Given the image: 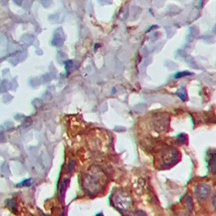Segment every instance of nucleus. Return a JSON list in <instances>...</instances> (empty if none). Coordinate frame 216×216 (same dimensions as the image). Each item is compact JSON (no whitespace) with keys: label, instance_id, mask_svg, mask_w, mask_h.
Wrapping results in <instances>:
<instances>
[{"label":"nucleus","instance_id":"obj_1","mask_svg":"<svg viewBox=\"0 0 216 216\" xmlns=\"http://www.w3.org/2000/svg\"><path fill=\"white\" fill-rule=\"evenodd\" d=\"M113 203L121 211H129L133 205V200L128 193L124 191H119L113 196Z\"/></svg>","mask_w":216,"mask_h":216},{"label":"nucleus","instance_id":"obj_2","mask_svg":"<svg viewBox=\"0 0 216 216\" xmlns=\"http://www.w3.org/2000/svg\"><path fill=\"white\" fill-rule=\"evenodd\" d=\"M179 158L180 154L178 150L175 148H168L167 149L163 151V154L162 155L163 163L168 166L175 164Z\"/></svg>","mask_w":216,"mask_h":216},{"label":"nucleus","instance_id":"obj_3","mask_svg":"<svg viewBox=\"0 0 216 216\" xmlns=\"http://www.w3.org/2000/svg\"><path fill=\"white\" fill-rule=\"evenodd\" d=\"M211 193V187L209 184H202L196 187L195 194L198 200H205L208 198Z\"/></svg>","mask_w":216,"mask_h":216},{"label":"nucleus","instance_id":"obj_4","mask_svg":"<svg viewBox=\"0 0 216 216\" xmlns=\"http://www.w3.org/2000/svg\"><path fill=\"white\" fill-rule=\"evenodd\" d=\"M168 126V120H163V118H162V120L158 119L157 121L155 123V127L156 131L158 132H163V131L167 130V128Z\"/></svg>","mask_w":216,"mask_h":216},{"label":"nucleus","instance_id":"obj_5","mask_svg":"<svg viewBox=\"0 0 216 216\" xmlns=\"http://www.w3.org/2000/svg\"><path fill=\"white\" fill-rule=\"evenodd\" d=\"M209 169L212 173L216 172V153L211 155L209 159Z\"/></svg>","mask_w":216,"mask_h":216},{"label":"nucleus","instance_id":"obj_6","mask_svg":"<svg viewBox=\"0 0 216 216\" xmlns=\"http://www.w3.org/2000/svg\"><path fill=\"white\" fill-rule=\"evenodd\" d=\"M176 94H177V96L179 97L180 99H181L182 101H186L187 99H188L187 92L184 88H181L178 89L177 92H176Z\"/></svg>","mask_w":216,"mask_h":216},{"label":"nucleus","instance_id":"obj_7","mask_svg":"<svg viewBox=\"0 0 216 216\" xmlns=\"http://www.w3.org/2000/svg\"><path fill=\"white\" fill-rule=\"evenodd\" d=\"M191 75H192V73L188 72V71H182V72H179L176 73L175 76H174V77L176 78V79H180V78L186 77L188 76H191Z\"/></svg>","mask_w":216,"mask_h":216},{"label":"nucleus","instance_id":"obj_8","mask_svg":"<svg viewBox=\"0 0 216 216\" xmlns=\"http://www.w3.org/2000/svg\"><path fill=\"white\" fill-rule=\"evenodd\" d=\"M177 142L180 145H185L188 142V136L185 134H180L179 136H177Z\"/></svg>","mask_w":216,"mask_h":216},{"label":"nucleus","instance_id":"obj_9","mask_svg":"<svg viewBox=\"0 0 216 216\" xmlns=\"http://www.w3.org/2000/svg\"><path fill=\"white\" fill-rule=\"evenodd\" d=\"M185 203H186L188 209H189L190 211H192L193 210V203L192 198L189 197V196H188L186 199H185Z\"/></svg>","mask_w":216,"mask_h":216},{"label":"nucleus","instance_id":"obj_10","mask_svg":"<svg viewBox=\"0 0 216 216\" xmlns=\"http://www.w3.org/2000/svg\"><path fill=\"white\" fill-rule=\"evenodd\" d=\"M11 205V206L8 207L10 211H16V202H15L14 199H8V200L7 201V205Z\"/></svg>","mask_w":216,"mask_h":216},{"label":"nucleus","instance_id":"obj_11","mask_svg":"<svg viewBox=\"0 0 216 216\" xmlns=\"http://www.w3.org/2000/svg\"><path fill=\"white\" fill-rule=\"evenodd\" d=\"M31 184H32V180L31 179H26V180H23L22 182H20V183H19L16 186L17 187H28V186H30L31 185Z\"/></svg>","mask_w":216,"mask_h":216},{"label":"nucleus","instance_id":"obj_12","mask_svg":"<svg viewBox=\"0 0 216 216\" xmlns=\"http://www.w3.org/2000/svg\"><path fill=\"white\" fill-rule=\"evenodd\" d=\"M212 205H213V206L216 210V191L214 193L213 197H212Z\"/></svg>","mask_w":216,"mask_h":216},{"label":"nucleus","instance_id":"obj_13","mask_svg":"<svg viewBox=\"0 0 216 216\" xmlns=\"http://www.w3.org/2000/svg\"><path fill=\"white\" fill-rule=\"evenodd\" d=\"M133 216H145V214L141 211H136L135 213L133 214Z\"/></svg>","mask_w":216,"mask_h":216},{"label":"nucleus","instance_id":"obj_14","mask_svg":"<svg viewBox=\"0 0 216 216\" xmlns=\"http://www.w3.org/2000/svg\"><path fill=\"white\" fill-rule=\"evenodd\" d=\"M96 216H103V215H102V214H98V215H96Z\"/></svg>","mask_w":216,"mask_h":216}]
</instances>
